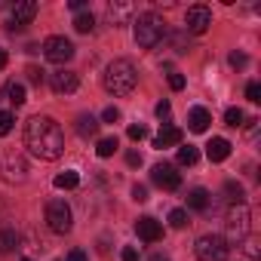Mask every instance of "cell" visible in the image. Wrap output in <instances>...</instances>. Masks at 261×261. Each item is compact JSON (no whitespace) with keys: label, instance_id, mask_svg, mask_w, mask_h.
Segmentation results:
<instances>
[{"label":"cell","instance_id":"7","mask_svg":"<svg viewBox=\"0 0 261 261\" xmlns=\"http://www.w3.org/2000/svg\"><path fill=\"white\" fill-rule=\"evenodd\" d=\"M43 56H46V62H53V65H65V62H71L74 59V43L68 40V37H46V43H43Z\"/></svg>","mask_w":261,"mask_h":261},{"label":"cell","instance_id":"21","mask_svg":"<svg viewBox=\"0 0 261 261\" xmlns=\"http://www.w3.org/2000/svg\"><path fill=\"white\" fill-rule=\"evenodd\" d=\"M77 185H80V175H77L74 169H65V172L56 175V188H59V191H71V188H77Z\"/></svg>","mask_w":261,"mask_h":261},{"label":"cell","instance_id":"33","mask_svg":"<svg viewBox=\"0 0 261 261\" xmlns=\"http://www.w3.org/2000/svg\"><path fill=\"white\" fill-rule=\"evenodd\" d=\"M101 120H105V123H117V120H120V108H114V105H111V108H105Z\"/></svg>","mask_w":261,"mask_h":261},{"label":"cell","instance_id":"44","mask_svg":"<svg viewBox=\"0 0 261 261\" xmlns=\"http://www.w3.org/2000/svg\"><path fill=\"white\" fill-rule=\"evenodd\" d=\"M148 261H169V258H163V255H154V258H148Z\"/></svg>","mask_w":261,"mask_h":261},{"label":"cell","instance_id":"11","mask_svg":"<svg viewBox=\"0 0 261 261\" xmlns=\"http://www.w3.org/2000/svg\"><path fill=\"white\" fill-rule=\"evenodd\" d=\"M34 16H37V0H22V4H16L13 7V31H19V28H25L28 22H34Z\"/></svg>","mask_w":261,"mask_h":261},{"label":"cell","instance_id":"23","mask_svg":"<svg viewBox=\"0 0 261 261\" xmlns=\"http://www.w3.org/2000/svg\"><path fill=\"white\" fill-rule=\"evenodd\" d=\"M74 28H77L80 34H89V31L95 28V19H92V13H77V16H74Z\"/></svg>","mask_w":261,"mask_h":261},{"label":"cell","instance_id":"29","mask_svg":"<svg viewBox=\"0 0 261 261\" xmlns=\"http://www.w3.org/2000/svg\"><path fill=\"white\" fill-rule=\"evenodd\" d=\"M169 224H172V227H185V224H188V212H185V209H172V212H169Z\"/></svg>","mask_w":261,"mask_h":261},{"label":"cell","instance_id":"30","mask_svg":"<svg viewBox=\"0 0 261 261\" xmlns=\"http://www.w3.org/2000/svg\"><path fill=\"white\" fill-rule=\"evenodd\" d=\"M246 98H249V101H255V105H258V101H261V86H258V83H255V80H252V83H249V86H246Z\"/></svg>","mask_w":261,"mask_h":261},{"label":"cell","instance_id":"40","mask_svg":"<svg viewBox=\"0 0 261 261\" xmlns=\"http://www.w3.org/2000/svg\"><path fill=\"white\" fill-rule=\"evenodd\" d=\"M126 163H129V166H142V154H139V151H129V154H126Z\"/></svg>","mask_w":261,"mask_h":261},{"label":"cell","instance_id":"2","mask_svg":"<svg viewBox=\"0 0 261 261\" xmlns=\"http://www.w3.org/2000/svg\"><path fill=\"white\" fill-rule=\"evenodd\" d=\"M139 83V74H136V65L129 59H114L108 68H105V89L111 95H129Z\"/></svg>","mask_w":261,"mask_h":261},{"label":"cell","instance_id":"22","mask_svg":"<svg viewBox=\"0 0 261 261\" xmlns=\"http://www.w3.org/2000/svg\"><path fill=\"white\" fill-rule=\"evenodd\" d=\"M200 160V151L194 148V145H185V148H178V166H194Z\"/></svg>","mask_w":261,"mask_h":261},{"label":"cell","instance_id":"45","mask_svg":"<svg viewBox=\"0 0 261 261\" xmlns=\"http://www.w3.org/2000/svg\"><path fill=\"white\" fill-rule=\"evenodd\" d=\"M22 261H31V258H22Z\"/></svg>","mask_w":261,"mask_h":261},{"label":"cell","instance_id":"3","mask_svg":"<svg viewBox=\"0 0 261 261\" xmlns=\"http://www.w3.org/2000/svg\"><path fill=\"white\" fill-rule=\"evenodd\" d=\"M133 31H136V43L142 49H154L163 37H166V22L157 16V13H142L136 22H133Z\"/></svg>","mask_w":261,"mask_h":261},{"label":"cell","instance_id":"32","mask_svg":"<svg viewBox=\"0 0 261 261\" xmlns=\"http://www.w3.org/2000/svg\"><path fill=\"white\" fill-rule=\"evenodd\" d=\"M243 243H246V246H243V252H246V255H249V258L255 261V258L261 255V249H258V243H255V240H243Z\"/></svg>","mask_w":261,"mask_h":261},{"label":"cell","instance_id":"1","mask_svg":"<svg viewBox=\"0 0 261 261\" xmlns=\"http://www.w3.org/2000/svg\"><path fill=\"white\" fill-rule=\"evenodd\" d=\"M25 148L37 157V160H59L65 154V133L62 126L46 117L37 114L25 123Z\"/></svg>","mask_w":261,"mask_h":261},{"label":"cell","instance_id":"9","mask_svg":"<svg viewBox=\"0 0 261 261\" xmlns=\"http://www.w3.org/2000/svg\"><path fill=\"white\" fill-rule=\"evenodd\" d=\"M151 181L163 191H178L181 188V172L172 166V163H157L151 169Z\"/></svg>","mask_w":261,"mask_h":261},{"label":"cell","instance_id":"42","mask_svg":"<svg viewBox=\"0 0 261 261\" xmlns=\"http://www.w3.org/2000/svg\"><path fill=\"white\" fill-rule=\"evenodd\" d=\"M7 62H10V56H7V49H4V46H0V71L7 68Z\"/></svg>","mask_w":261,"mask_h":261},{"label":"cell","instance_id":"24","mask_svg":"<svg viewBox=\"0 0 261 261\" xmlns=\"http://www.w3.org/2000/svg\"><path fill=\"white\" fill-rule=\"evenodd\" d=\"M7 95H10V101L16 105V108H22L28 98H25V86L22 83H10V89H7Z\"/></svg>","mask_w":261,"mask_h":261},{"label":"cell","instance_id":"16","mask_svg":"<svg viewBox=\"0 0 261 261\" xmlns=\"http://www.w3.org/2000/svg\"><path fill=\"white\" fill-rule=\"evenodd\" d=\"M206 157H209L212 163L227 160V157H230V142H227V139H212V142L206 145Z\"/></svg>","mask_w":261,"mask_h":261},{"label":"cell","instance_id":"28","mask_svg":"<svg viewBox=\"0 0 261 261\" xmlns=\"http://www.w3.org/2000/svg\"><path fill=\"white\" fill-rule=\"evenodd\" d=\"M224 123L227 126H243V111L240 108H227L224 111Z\"/></svg>","mask_w":261,"mask_h":261},{"label":"cell","instance_id":"10","mask_svg":"<svg viewBox=\"0 0 261 261\" xmlns=\"http://www.w3.org/2000/svg\"><path fill=\"white\" fill-rule=\"evenodd\" d=\"M185 25H188V31H191V34H206V31H209V25H212V10H209V7H203V4L191 7V10L185 13Z\"/></svg>","mask_w":261,"mask_h":261},{"label":"cell","instance_id":"15","mask_svg":"<svg viewBox=\"0 0 261 261\" xmlns=\"http://www.w3.org/2000/svg\"><path fill=\"white\" fill-rule=\"evenodd\" d=\"M209 123H212V114H209L206 108H191V114H188V126H191V133H206Z\"/></svg>","mask_w":261,"mask_h":261},{"label":"cell","instance_id":"38","mask_svg":"<svg viewBox=\"0 0 261 261\" xmlns=\"http://www.w3.org/2000/svg\"><path fill=\"white\" fill-rule=\"evenodd\" d=\"M65 261H89V258H86V252H83V249H71Z\"/></svg>","mask_w":261,"mask_h":261},{"label":"cell","instance_id":"13","mask_svg":"<svg viewBox=\"0 0 261 261\" xmlns=\"http://www.w3.org/2000/svg\"><path fill=\"white\" fill-rule=\"evenodd\" d=\"M136 233H139L145 243H157V240L163 237V224H160L157 218H151V215H142V218L136 221Z\"/></svg>","mask_w":261,"mask_h":261},{"label":"cell","instance_id":"39","mask_svg":"<svg viewBox=\"0 0 261 261\" xmlns=\"http://www.w3.org/2000/svg\"><path fill=\"white\" fill-rule=\"evenodd\" d=\"M28 80L31 83H43V71L40 68H28Z\"/></svg>","mask_w":261,"mask_h":261},{"label":"cell","instance_id":"31","mask_svg":"<svg viewBox=\"0 0 261 261\" xmlns=\"http://www.w3.org/2000/svg\"><path fill=\"white\" fill-rule=\"evenodd\" d=\"M169 86L178 92V89H185V74H178V71H169Z\"/></svg>","mask_w":261,"mask_h":261},{"label":"cell","instance_id":"5","mask_svg":"<svg viewBox=\"0 0 261 261\" xmlns=\"http://www.w3.org/2000/svg\"><path fill=\"white\" fill-rule=\"evenodd\" d=\"M194 252H197L200 261H224V258L230 255V246H227V240L218 237V233H203V237L197 240Z\"/></svg>","mask_w":261,"mask_h":261},{"label":"cell","instance_id":"8","mask_svg":"<svg viewBox=\"0 0 261 261\" xmlns=\"http://www.w3.org/2000/svg\"><path fill=\"white\" fill-rule=\"evenodd\" d=\"M0 175L7 181H25L28 178V163L19 151H7L4 160H0Z\"/></svg>","mask_w":261,"mask_h":261},{"label":"cell","instance_id":"12","mask_svg":"<svg viewBox=\"0 0 261 261\" xmlns=\"http://www.w3.org/2000/svg\"><path fill=\"white\" fill-rule=\"evenodd\" d=\"M49 86H53V92L68 95V92H74L80 86V80H77L74 71H56V74H49Z\"/></svg>","mask_w":261,"mask_h":261},{"label":"cell","instance_id":"27","mask_svg":"<svg viewBox=\"0 0 261 261\" xmlns=\"http://www.w3.org/2000/svg\"><path fill=\"white\" fill-rule=\"evenodd\" d=\"M13 123H16V117H13L10 111H0V139L13 133Z\"/></svg>","mask_w":261,"mask_h":261},{"label":"cell","instance_id":"25","mask_svg":"<svg viewBox=\"0 0 261 261\" xmlns=\"http://www.w3.org/2000/svg\"><path fill=\"white\" fill-rule=\"evenodd\" d=\"M117 148H120V142H117V139H114V136H111V139H101V142H98V148H95V151H98V157H111V154H114V151H117Z\"/></svg>","mask_w":261,"mask_h":261},{"label":"cell","instance_id":"17","mask_svg":"<svg viewBox=\"0 0 261 261\" xmlns=\"http://www.w3.org/2000/svg\"><path fill=\"white\" fill-rule=\"evenodd\" d=\"M133 4H111L108 7V19H111V25H123V22H129L133 19Z\"/></svg>","mask_w":261,"mask_h":261},{"label":"cell","instance_id":"35","mask_svg":"<svg viewBox=\"0 0 261 261\" xmlns=\"http://www.w3.org/2000/svg\"><path fill=\"white\" fill-rule=\"evenodd\" d=\"M227 62H230V68H246V62H249V59H246L243 53H230V59H227Z\"/></svg>","mask_w":261,"mask_h":261},{"label":"cell","instance_id":"4","mask_svg":"<svg viewBox=\"0 0 261 261\" xmlns=\"http://www.w3.org/2000/svg\"><path fill=\"white\" fill-rule=\"evenodd\" d=\"M249 206L246 203H233L230 209H227V218H224V227H227V246L230 243H243L246 237H249Z\"/></svg>","mask_w":261,"mask_h":261},{"label":"cell","instance_id":"14","mask_svg":"<svg viewBox=\"0 0 261 261\" xmlns=\"http://www.w3.org/2000/svg\"><path fill=\"white\" fill-rule=\"evenodd\" d=\"M181 136H185V133H181L178 126H169V123H166V126L160 129V136L154 139V148H172V145H181Z\"/></svg>","mask_w":261,"mask_h":261},{"label":"cell","instance_id":"41","mask_svg":"<svg viewBox=\"0 0 261 261\" xmlns=\"http://www.w3.org/2000/svg\"><path fill=\"white\" fill-rule=\"evenodd\" d=\"M123 261H139V252H136V246H126V249H123Z\"/></svg>","mask_w":261,"mask_h":261},{"label":"cell","instance_id":"36","mask_svg":"<svg viewBox=\"0 0 261 261\" xmlns=\"http://www.w3.org/2000/svg\"><path fill=\"white\" fill-rule=\"evenodd\" d=\"M169 114H172V105L163 98V101L157 105V117H160V120H169Z\"/></svg>","mask_w":261,"mask_h":261},{"label":"cell","instance_id":"19","mask_svg":"<svg viewBox=\"0 0 261 261\" xmlns=\"http://www.w3.org/2000/svg\"><path fill=\"white\" fill-rule=\"evenodd\" d=\"M16 249H19V233L13 227H4L0 230V255H10Z\"/></svg>","mask_w":261,"mask_h":261},{"label":"cell","instance_id":"18","mask_svg":"<svg viewBox=\"0 0 261 261\" xmlns=\"http://www.w3.org/2000/svg\"><path fill=\"white\" fill-rule=\"evenodd\" d=\"M209 203H212V197H209V191H206V188H194V191L188 194V206H191V209H197V212H206V209H209Z\"/></svg>","mask_w":261,"mask_h":261},{"label":"cell","instance_id":"34","mask_svg":"<svg viewBox=\"0 0 261 261\" xmlns=\"http://www.w3.org/2000/svg\"><path fill=\"white\" fill-rule=\"evenodd\" d=\"M148 136V129L145 126H129V139H133V142H142Z\"/></svg>","mask_w":261,"mask_h":261},{"label":"cell","instance_id":"6","mask_svg":"<svg viewBox=\"0 0 261 261\" xmlns=\"http://www.w3.org/2000/svg\"><path fill=\"white\" fill-rule=\"evenodd\" d=\"M46 224L53 233H71L74 218H71V206L65 200H49L46 203Z\"/></svg>","mask_w":261,"mask_h":261},{"label":"cell","instance_id":"43","mask_svg":"<svg viewBox=\"0 0 261 261\" xmlns=\"http://www.w3.org/2000/svg\"><path fill=\"white\" fill-rule=\"evenodd\" d=\"M83 7H86V0H71V10H77V13H80Z\"/></svg>","mask_w":261,"mask_h":261},{"label":"cell","instance_id":"37","mask_svg":"<svg viewBox=\"0 0 261 261\" xmlns=\"http://www.w3.org/2000/svg\"><path fill=\"white\" fill-rule=\"evenodd\" d=\"M133 200H136V203H145V200H148V188H145V185H136V188H133Z\"/></svg>","mask_w":261,"mask_h":261},{"label":"cell","instance_id":"26","mask_svg":"<svg viewBox=\"0 0 261 261\" xmlns=\"http://www.w3.org/2000/svg\"><path fill=\"white\" fill-rule=\"evenodd\" d=\"M224 191H227V200H230V203H246V194H243V188H240L237 181H227Z\"/></svg>","mask_w":261,"mask_h":261},{"label":"cell","instance_id":"20","mask_svg":"<svg viewBox=\"0 0 261 261\" xmlns=\"http://www.w3.org/2000/svg\"><path fill=\"white\" fill-rule=\"evenodd\" d=\"M77 133H80L83 139L95 136V133H98V120H95L92 114H80V117H77Z\"/></svg>","mask_w":261,"mask_h":261}]
</instances>
